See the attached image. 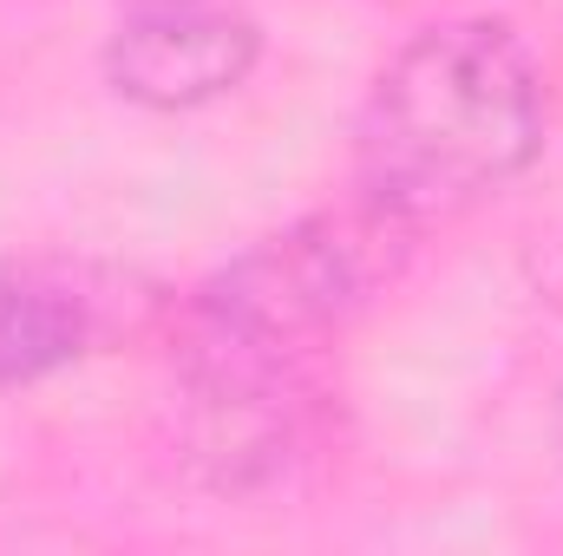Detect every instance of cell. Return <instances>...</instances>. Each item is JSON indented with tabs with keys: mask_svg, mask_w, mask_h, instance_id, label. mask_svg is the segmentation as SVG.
I'll use <instances>...</instances> for the list:
<instances>
[{
	"mask_svg": "<svg viewBox=\"0 0 563 556\" xmlns=\"http://www.w3.org/2000/svg\"><path fill=\"white\" fill-rule=\"evenodd\" d=\"M387 216H308L236 256L190 308L184 374L210 380H276L308 341L341 327L380 281Z\"/></svg>",
	"mask_w": 563,
	"mask_h": 556,
	"instance_id": "2",
	"label": "cell"
},
{
	"mask_svg": "<svg viewBox=\"0 0 563 556\" xmlns=\"http://www.w3.org/2000/svg\"><path fill=\"white\" fill-rule=\"evenodd\" d=\"M144 7H170V0H144Z\"/></svg>",
	"mask_w": 563,
	"mask_h": 556,
	"instance_id": "6",
	"label": "cell"
},
{
	"mask_svg": "<svg viewBox=\"0 0 563 556\" xmlns=\"http://www.w3.org/2000/svg\"><path fill=\"white\" fill-rule=\"evenodd\" d=\"M544 138V99L525 46L498 20L413 33L374 79L354 125V177L394 230L445 223L505 190Z\"/></svg>",
	"mask_w": 563,
	"mask_h": 556,
	"instance_id": "1",
	"label": "cell"
},
{
	"mask_svg": "<svg viewBox=\"0 0 563 556\" xmlns=\"http://www.w3.org/2000/svg\"><path fill=\"white\" fill-rule=\"evenodd\" d=\"M106 334V294L66 263H0V387L46 380L92 354Z\"/></svg>",
	"mask_w": 563,
	"mask_h": 556,
	"instance_id": "4",
	"label": "cell"
},
{
	"mask_svg": "<svg viewBox=\"0 0 563 556\" xmlns=\"http://www.w3.org/2000/svg\"><path fill=\"white\" fill-rule=\"evenodd\" d=\"M263 53V33L250 13L203 7V0H170L144 7L125 20L106 46V79L119 99L151 105V112H190L250 79Z\"/></svg>",
	"mask_w": 563,
	"mask_h": 556,
	"instance_id": "3",
	"label": "cell"
},
{
	"mask_svg": "<svg viewBox=\"0 0 563 556\" xmlns=\"http://www.w3.org/2000/svg\"><path fill=\"white\" fill-rule=\"evenodd\" d=\"M558 438H563V400H558Z\"/></svg>",
	"mask_w": 563,
	"mask_h": 556,
	"instance_id": "5",
	"label": "cell"
}]
</instances>
